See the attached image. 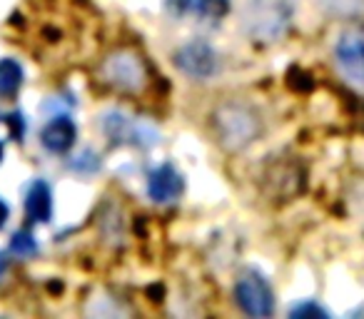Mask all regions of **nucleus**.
Wrapping results in <instances>:
<instances>
[{"label": "nucleus", "mask_w": 364, "mask_h": 319, "mask_svg": "<svg viewBox=\"0 0 364 319\" xmlns=\"http://www.w3.org/2000/svg\"><path fill=\"white\" fill-rule=\"evenodd\" d=\"M292 23V0H247L242 28L255 43H277Z\"/></svg>", "instance_id": "nucleus-1"}, {"label": "nucleus", "mask_w": 364, "mask_h": 319, "mask_svg": "<svg viewBox=\"0 0 364 319\" xmlns=\"http://www.w3.org/2000/svg\"><path fill=\"white\" fill-rule=\"evenodd\" d=\"M215 132L225 150L240 152L250 147L262 132V120L250 105L242 102H225L215 112Z\"/></svg>", "instance_id": "nucleus-2"}, {"label": "nucleus", "mask_w": 364, "mask_h": 319, "mask_svg": "<svg viewBox=\"0 0 364 319\" xmlns=\"http://www.w3.org/2000/svg\"><path fill=\"white\" fill-rule=\"evenodd\" d=\"M100 77L105 85L112 87V90L142 92L147 85V65L137 53L117 50L102 60Z\"/></svg>", "instance_id": "nucleus-3"}, {"label": "nucleus", "mask_w": 364, "mask_h": 319, "mask_svg": "<svg viewBox=\"0 0 364 319\" xmlns=\"http://www.w3.org/2000/svg\"><path fill=\"white\" fill-rule=\"evenodd\" d=\"M235 299L250 317H269L274 312L272 287L257 269H247L240 274L237 284H235Z\"/></svg>", "instance_id": "nucleus-4"}, {"label": "nucleus", "mask_w": 364, "mask_h": 319, "mask_svg": "<svg viewBox=\"0 0 364 319\" xmlns=\"http://www.w3.org/2000/svg\"><path fill=\"white\" fill-rule=\"evenodd\" d=\"M334 58L344 80L364 87V26H352L339 36Z\"/></svg>", "instance_id": "nucleus-5"}, {"label": "nucleus", "mask_w": 364, "mask_h": 319, "mask_svg": "<svg viewBox=\"0 0 364 319\" xmlns=\"http://www.w3.org/2000/svg\"><path fill=\"white\" fill-rule=\"evenodd\" d=\"M175 67L195 80H208L220 70V58L205 40H190L175 53Z\"/></svg>", "instance_id": "nucleus-6"}, {"label": "nucleus", "mask_w": 364, "mask_h": 319, "mask_svg": "<svg viewBox=\"0 0 364 319\" xmlns=\"http://www.w3.org/2000/svg\"><path fill=\"white\" fill-rule=\"evenodd\" d=\"M167 11L177 18H193L198 23H215L228 16L230 0H167Z\"/></svg>", "instance_id": "nucleus-7"}, {"label": "nucleus", "mask_w": 364, "mask_h": 319, "mask_svg": "<svg viewBox=\"0 0 364 319\" xmlns=\"http://www.w3.org/2000/svg\"><path fill=\"white\" fill-rule=\"evenodd\" d=\"M102 132L110 137L112 142L122 145V142H140V145H152L157 140V135L152 130H147L145 125H137V122H130L125 115L120 112H107L102 117Z\"/></svg>", "instance_id": "nucleus-8"}, {"label": "nucleus", "mask_w": 364, "mask_h": 319, "mask_svg": "<svg viewBox=\"0 0 364 319\" xmlns=\"http://www.w3.org/2000/svg\"><path fill=\"white\" fill-rule=\"evenodd\" d=\"M182 188H185V180L177 173L175 165L170 163L152 170L150 178H147V195L155 202H172L182 195Z\"/></svg>", "instance_id": "nucleus-9"}, {"label": "nucleus", "mask_w": 364, "mask_h": 319, "mask_svg": "<svg viewBox=\"0 0 364 319\" xmlns=\"http://www.w3.org/2000/svg\"><path fill=\"white\" fill-rule=\"evenodd\" d=\"M75 140H77V127L68 115L53 117V120L48 122L41 132L43 147H46L48 152H53V155H63V152H68L73 145H75Z\"/></svg>", "instance_id": "nucleus-10"}, {"label": "nucleus", "mask_w": 364, "mask_h": 319, "mask_svg": "<svg viewBox=\"0 0 364 319\" xmlns=\"http://www.w3.org/2000/svg\"><path fill=\"white\" fill-rule=\"evenodd\" d=\"M26 215L31 222H50L53 217V193L46 180H36L26 195Z\"/></svg>", "instance_id": "nucleus-11"}, {"label": "nucleus", "mask_w": 364, "mask_h": 319, "mask_svg": "<svg viewBox=\"0 0 364 319\" xmlns=\"http://www.w3.org/2000/svg\"><path fill=\"white\" fill-rule=\"evenodd\" d=\"M264 180H267V185L272 188L274 198H292L294 193L302 190V173H299V168L287 165V163L274 165Z\"/></svg>", "instance_id": "nucleus-12"}, {"label": "nucleus", "mask_w": 364, "mask_h": 319, "mask_svg": "<svg viewBox=\"0 0 364 319\" xmlns=\"http://www.w3.org/2000/svg\"><path fill=\"white\" fill-rule=\"evenodd\" d=\"M23 87V67L16 60H0V97H16Z\"/></svg>", "instance_id": "nucleus-13"}, {"label": "nucleus", "mask_w": 364, "mask_h": 319, "mask_svg": "<svg viewBox=\"0 0 364 319\" xmlns=\"http://www.w3.org/2000/svg\"><path fill=\"white\" fill-rule=\"evenodd\" d=\"M11 252L18 257H33L38 252V239L28 229H21L11 237Z\"/></svg>", "instance_id": "nucleus-14"}, {"label": "nucleus", "mask_w": 364, "mask_h": 319, "mask_svg": "<svg viewBox=\"0 0 364 319\" xmlns=\"http://www.w3.org/2000/svg\"><path fill=\"white\" fill-rule=\"evenodd\" d=\"M77 160H80V163H73L75 173H95V170L100 168V157H95L92 152H82Z\"/></svg>", "instance_id": "nucleus-15"}, {"label": "nucleus", "mask_w": 364, "mask_h": 319, "mask_svg": "<svg viewBox=\"0 0 364 319\" xmlns=\"http://www.w3.org/2000/svg\"><path fill=\"white\" fill-rule=\"evenodd\" d=\"M8 127H11V137L13 140H23V135H26V120H23L21 112H11V115L6 117Z\"/></svg>", "instance_id": "nucleus-16"}, {"label": "nucleus", "mask_w": 364, "mask_h": 319, "mask_svg": "<svg viewBox=\"0 0 364 319\" xmlns=\"http://www.w3.org/2000/svg\"><path fill=\"white\" fill-rule=\"evenodd\" d=\"M292 317H327V312L322 307H317L314 302H304L292 309Z\"/></svg>", "instance_id": "nucleus-17"}, {"label": "nucleus", "mask_w": 364, "mask_h": 319, "mask_svg": "<svg viewBox=\"0 0 364 319\" xmlns=\"http://www.w3.org/2000/svg\"><path fill=\"white\" fill-rule=\"evenodd\" d=\"M8 215H11V212H8V205L3 202V200H0V229L6 227V222H8Z\"/></svg>", "instance_id": "nucleus-18"}, {"label": "nucleus", "mask_w": 364, "mask_h": 319, "mask_svg": "<svg viewBox=\"0 0 364 319\" xmlns=\"http://www.w3.org/2000/svg\"><path fill=\"white\" fill-rule=\"evenodd\" d=\"M6 272H8V259L3 257V254H0V277H3Z\"/></svg>", "instance_id": "nucleus-19"}, {"label": "nucleus", "mask_w": 364, "mask_h": 319, "mask_svg": "<svg viewBox=\"0 0 364 319\" xmlns=\"http://www.w3.org/2000/svg\"><path fill=\"white\" fill-rule=\"evenodd\" d=\"M0 163H3V142H0Z\"/></svg>", "instance_id": "nucleus-20"}]
</instances>
